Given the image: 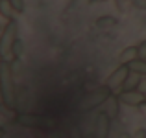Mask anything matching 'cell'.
Returning <instances> with one entry per match:
<instances>
[{
    "label": "cell",
    "instance_id": "6da1fadb",
    "mask_svg": "<svg viewBox=\"0 0 146 138\" xmlns=\"http://www.w3.org/2000/svg\"><path fill=\"white\" fill-rule=\"evenodd\" d=\"M0 96L7 109H17V89L13 81V66L9 61H0Z\"/></svg>",
    "mask_w": 146,
    "mask_h": 138
},
{
    "label": "cell",
    "instance_id": "7a4b0ae2",
    "mask_svg": "<svg viewBox=\"0 0 146 138\" xmlns=\"http://www.w3.org/2000/svg\"><path fill=\"white\" fill-rule=\"evenodd\" d=\"M19 39L17 20H9L0 33V61H9L13 57V46Z\"/></svg>",
    "mask_w": 146,
    "mask_h": 138
},
{
    "label": "cell",
    "instance_id": "3957f363",
    "mask_svg": "<svg viewBox=\"0 0 146 138\" xmlns=\"http://www.w3.org/2000/svg\"><path fill=\"white\" fill-rule=\"evenodd\" d=\"M111 94H113V90H111L107 85L98 87V89L87 92V94L83 96L82 99H80L78 109L82 110V112H89V110H93V109H96V107L104 105V103L107 101V98H109Z\"/></svg>",
    "mask_w": 146,
    "mask_h": 138
},
{
    "label": "cell",
    "instance_id": "277c9868",
    "mask_svg": "<svg viewBox=\"0 0 146 138\" xmlns=\"http://www.w3.org/2000/svg\"><path fill=\"white\" fill-rule=\"evenodd\" d=\"M129 72H131V70H129L128 64H120L118 68H115V70H113V74H109V78L106 79V85L109 87L113 92L122 90V87H124V83H126V79H128Z\"/></svg>",
    "mask_w": 146,
    "mask_h": 138
},
{
    "label": "cell",
    "instance_id": "5b68a950",
    "mask_svg": "<svg viewBox=\"0 0 146 138\" xmlns=\"http://www.w3.org/2000/svg\"><path fill=\"white\" fill-rule=\"evenodd\" d=\"M118 99H120V103H124V105L128 107H143L146 105V92L144 90H120L118 92Z\"/></svg>",
    "mask_w": 146,
    "mask_h": 138
},
{
    "label": "cell",
    "instance_id": "8992f818",
    "mask_svg": "<svg viewBox=\"0 0 146 138\" xmlns=\"http://www.w3.org/2000/svg\"><path fill=\"white\" fill-rule=\"evenodd\" d=\"M111 129V118L106 112H100L94 122V138H107Z\"/></svg>",
    "mask_w": 146,
    "mask_h": 138
},
{
    "label": "cell",
    "instance_id": "52a82bcc",
    "mask_svg": "<svg viewBox=\"0 0 146 138\" xmlns=\"http://www.w3.org/2000/svg\"><path fill=\"white\" fill-rule=\"evenodd\" d=\"M15 120H17V124L24 125V127H43L48 124L46 118L39 116V114H19Z\"/></svg>",
    "mask_w": 146,
    "mask_h": 138
},
{
    "label": "cell",
    "instance_id": "ba28073f",
    "mask_svg": "<svg viewBox=\"0 0 146 138\" xmlns=\"http://www.w3.org/2000/svg\"><path fill=\"white\" fill-rule=\"evenodd\" d=\"M118 105H120V99H118V96H113V94H111L109 98H107V101L104 103V112H106L107 116L113 120V118L118 116Z\"/></svg>",
    "mask_w": 146,
    "mask_h": 138
},
{
    "label": "cell",
    "instance_id": "9c48e42d",
    "mask_svg": "<svg viewBox=\"0 0 146 138\" xmlns=\"http://www.w3.org/2000/svg\"><path fill=\"white\" fill-rule=\"evenodd\" d=\"M139 55V46H128V48H124L120 52V55H118V61H120V64H129L131 61H135Z\"/></svg>",
    "mask_w": 146,
    "mask_h": 138
},
{
    "label": "cell",
    "instance_id": "30bf717a",
    "mask_svg": "<svg viewBox=\"0 0 146 138\" xmlns=\"http://www.w3.org/2000/svg\"><path fill=\"white\" fill-rule=\"evenodd\" d=\"M0 15H2L7 22H9V20H15L17 11H15V7L11 6L9 0H0Z\"/></svg>",
    "mask_w": 146,
    "mask_h": 138
},
{
    "label": "cell",
    "instance_id": "8fae6325",
    "mask_svg": "<svg viewBox=\"0 0 146 138\" xmlns=\"http://www.w3.org/2000/svg\"><path fill=\"white\" fill-rule=\"evenodd\" d=\"M141 83H143V76L135 74V72H129V76H128V79H126L122 90H135V89L141 87Z\"/></svg>",
    "mask_w": 146,
    "mask_h": 138
},
{
    "label": "cell",
    "instance_id": "7c38bea8",
    "mask_svg": "<svg viewBox=\"0 0 146 138\" xmlns=\"http://www.w3.org/2000/svg\"><path fill=\"white\" fill-rule=\"evenodd\" d=\"M128 66H129V70H131V72H135V74L146 78V59H144V57H137V59L131 61Z\"/></svg>",
    "mask_w": 146,
    "mask_h": 138
},
{
    "label": "cell",
    "instance_id": "4fadbf2b",
    "mask_svg": "<svg viewBox=\"0 0 146 138\" xmlns=\"http://www.w3.org/2000/svg\"><path fill=\"white\" fill-rule=\"evenodd\" d=\"M96 26H98V28H102V30L113 28V26H117V18H115V17H109V15H106V17H100L98 20H96Z\"/></svg>",
    "mask_w": 146,
    "mask_h": 138
},
{
    "label": "cell",
    "instance_id": "5bb4252c",
    "mask_svg": "<svg viewBox=\"0 0 146 138\" xmlns=\"http://www.w3.org/2000/svg\"><path fill=\"white\" fill-rule=\"evenodd\" d=\"M11 2V6L15 7V11H17V13H22V11H24V0H9Z\"/></svg>",
    "mask_w": 146,
    "mask_h": 138
},
{
    "label": "cell",
    "instance_id": "9a60e30c",
    "mask_svg": "<svg viewBox=\"0 0 146 138\" xmlns=\"http://www.w3.org/2000/svg\"><path fill=\"white\" fill-rule=\"evenodd\" d=\"M22 53V43L17 39V43H15V46H13V57H19Z\"/></svg>",
    "mask_w": 146,
    "mask_h": 138
},
{
    "label": "cell",
    "instance_id": "2e32d148",
    "mask_svg": "<svg viewBox=\"0 0 146 138\" xmlns=\"http://www.w3.org/2000/svg\"><path fill=\"white\" fill-rule=\"evenodd\" d=\"M68 138H83V136H82V133H80L78 127H72L70 133H68Z\"/></svg>",
    "mask_w": 146,
    "mask_h": 138
},
{
    "label": "cell",
    "instance_id": "e0dca14e",
    "mask_svg": "<svg viewBox=\"0 0 146 138\" xmlns=\"http://www.w3.org/2000/svg\"><path fill=\"white\" fill-rule=\"evenodd\" d=\"M139 55L146 59V41H143V43L139 44Z\"/></svg>",
    "mask_w": 146,
    "mask_h": 138
},
{
    "label": "cell",
    "instance_id": "ac0fdd59",
    "mask_svg": "<svg viewBox=\"0 0 146 138\" xmlns=\"http://www.w3.org/2000/svg\"><path fill=\"white\" fill-rule=\"evenodd\" d=\"M133 6L141 7V9H146V0H133Z\"/></svg>",
    "mask_w": 146,
    "mask_h": 138
},
{
    "label": "cell",
    "instance_id": "d6986e66",
    "mask_svg": "<svg viewBox=\"0 0 146 138\" xmlns=\"http://www.w3.org/2000/svg\"><path fill=\"white\" fill-rule=\"evenodd\" d=\"M133 138H146V131H144V129H139V131H137V135L133 136Z\"/></svg>",
    "mask_w": 146,
    "mask_h": 138
},
{
    "label": "cell",
    "instance_id": "ffe728a7",
    "mask_svg": "<svg viewBox=\"0 0 146 138\" xmlns=\"http://www.w3.org/2000/svg\"><path fill=\"white\" fill-rule=\"evenodd\" d=\"M46 138H61V135H59L57 131H52V133H50V135H48Z\"/></svg>",
    "mask_w": 146,
    "mask_h": 138
},
{
    "label": "cell",
    "instance_id": "44dd1931",
    "mask_svg": "<svg viewBox=\"0 0 146 138\" xmlns=\"http://www.w3.org/2000/svg\"><path fill=\"white\" fill-rule=\"evenodd\" d=\"M4 135H6V131H4V127H0V138H4Z\"/></svg>",
    "mask_w": 146,
    "mask_h": 138
},
{
    "label": "cell",
    "instance_id": "7402d4cb",
    "mask_svg": "<svg viewBox=\"0 0 146 138\" xmlns=\"http://www.w3.org/2000/svg\"><path fill=\"white\" fill-rule=\"evenodd\" d=\"M141 87H143V89L146 90V79H143V83H141Z\"/></svg>",
    "mask_w": 146,
    "mask_h": 138
},
{
    "label": "cell",
    "instance_id": "603a6c76",
    "mask_svg": "<svg viewBox=\"0 0 146 138\" xmlns=\"http://www.w3.org/2000/svg\"><path fill=\"white\" fill-rule=\"evenodd\" d=\"M89 2H93V4H94V2H106V0H89Z\"/></svg>",
    "mask_w": 146,
    "mask_h": 138
},
{
    "label": "cell",
    "instance_id": "cb8c5ba5",
    "mask_svg": "<svg viewBox=\"0 0 146 138\" xmlns=\"http://www.w3.org/2000/svg\"><path fill=\"white\" fill-rule=\"evenodd\" d=\"M2 30H4V28H2V24H0V33H2Z\"/></svg>",
    "mask_w": 146,
    "mask_h": 138
},
{
    "label": "cell",
    "instance_id": "d4e9b609",
    "mask_svg": "<svg viewBox=\"0 0 146 138\" xmlns=\"http://www.w3.org/2000/svg\"><path fill=\"white\" fill-rule=\"evenodd\" d=\"M37 138H39V136H37Z\"/></svg>",
    "mask_w": 146,
    "mask_h": 138
}]
</instances>
